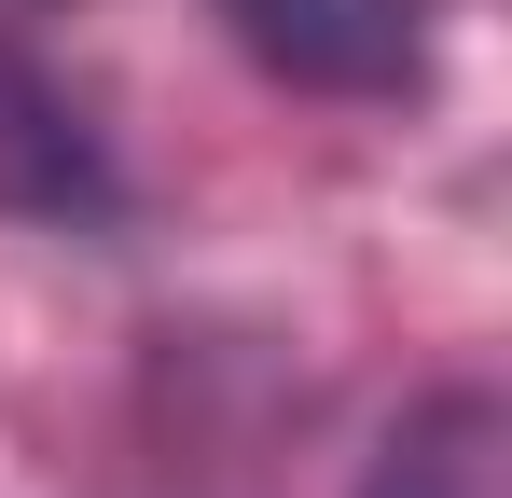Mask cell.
Wrapping results in <instances>:
<instances>
[{"label":"cell","mask_w":512,"mask_h":498,"mask_svg":"<svg viewBox=\"0 0 512 498\" xmlns=\"http://www.w3.org/2000/svg\"><path fill=\"white\" fill-rule=\"evenodd\" d=\"M0 194H14V208H111L84 111L28 70V56H0Z\"/></svg>","instance_id":"cell-2"},{"label":"cell","mask_w":512,"mask_h":498,"mask_svg":"<svg viewBox=\"0 0 512 498\" xmlns=\"http://www.w3.org/2000/svg\"><path fill=\"white\" fill-rule=\"evenodd\" d=\"M374 498H499V402H485V388H443V402L388 443Z\"/></svg>","instance_id":"cell-3"},{"label":"cell","mask_w":512,"mask_h":498,"mask_svg":"<svg viewBox=\"0 0 512 498\" xmlns=\"http://www.w3.org/2000/svg\"><path fill=\"white\" fill-rule=\"evenodd\" d=\"M236 42L305 97H416L443 56V0H236Z\"/></svg>","instance_id":"cell-1"}]
</instances>
